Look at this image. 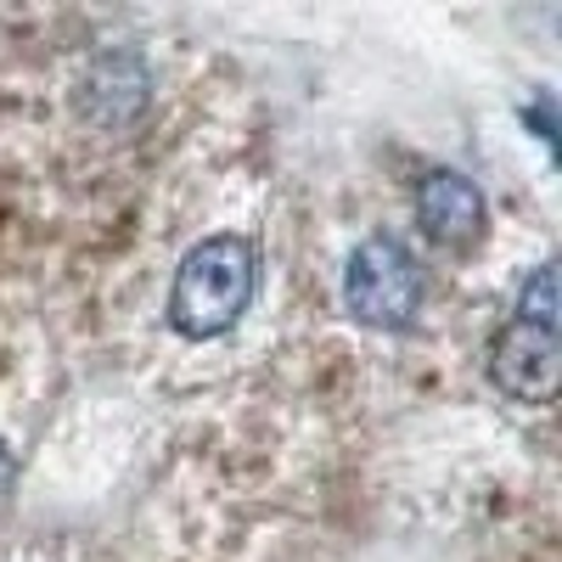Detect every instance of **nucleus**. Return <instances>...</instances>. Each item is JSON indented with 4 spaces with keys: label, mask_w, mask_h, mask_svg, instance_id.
I'll use <instances>...</instances> for the list:
<instances>
[{
    "label": "nucleus",
    "mask_w": 562,
    "mask_h": 562,
    "mask_svg": "<svg viewBox=\"0 0 562 562\" xmlns=\"http://www.w3.org/2000/svg\"><path fill=\"white\" fill-rule=\"evenodd\" d=\"M259 281V254L248 237H209L180 259L175 288H169V326L180 338H220L231 333Z\"/></svg>",
    "instance_id": "f257e3e1"
},
{
    "label": "nucleus",
    "mask_w": 562,
    "mask_h": 562,
    "mask_svg": "<svg viewBox=\"0 0 562 562\" xmlns=\"http://www.w3.org/2000/svg\"><path fill=\"white\" fill-rule=\"evenodd\" d=\"M344 304L360 326L400 333L422 310V265L400 237H366L344 265Z\"/></svg>",
    "instance_id": "f03ea898"
},
{
    "label": "nucleus",
    "mask_w": 562,
    "mask_h": 562,
    "mask_svg": "<svg viewBox=\"0 0 562 562\" xmlns=\"http://www.w3.org/2000/svg\"><path fill=\"white\" fill-rule=\"evenodd\" d=\"M557 366H562L557 326H540V321H506L490 344V378L512 400L551 405L557 400Z\"/></svg>",
    "instance_id": "7ed1b4c3"
},
{
    "label": "nucleus",
    "mask_w": 562,
    "mask_h": 562,
    "mask_svg": "<svg viewBox=\"0 0 562 562\" xmlns=\"http://www.w3.org/2000/svg\"><path fill=\"white\" fill-rule=\"evenodd\" d=\"M416 220L434 243L467 248V243H479V231H484V192L467 175L439 169L416 186Z\"/></svg>",
    "instance_id": "20e7f679"
},
{
    "label": "nucleus",
    "mask_w": 562,
    "mask_h": 562,
    "mask_svg": "<svg viewBox=\"0 0 562 562\" xmlns=\"http://www.w3.org/2000/svg\"><path fill=\"white\" fill-rule=\"evenodd\" d=\"M518 321H540V326H557V270L540 265L529 276V288L518 299Z\"/></svg>",
    "instance_id": "39448f33"
},
{
    "label": "nucleus",
    "mask_w": 562,
    "mask_h": 562,
    "mask_svg": "<svg viewBox=\"0 0 562 562\" xmlns=\"http://www.w3.org/2000/svg\"><path fill=\"white\" fill-rule=\"evenodd\" d=\"M7 484H12V450H7V439H0V495H7Z\"/></svg>",
    "instance_id": "423d86ee"
}]
</instances>
